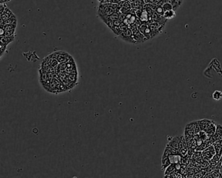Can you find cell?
Segmentation results:
<instances>
[{
	"instance_id": "cell-15",
	"label": "cell",
	"mask_w": 222,
	"mask_h": 178,
	"mask_svg": "<svg viewBox=\"0 0 222 178\" xmlns=\"http://www.w3.org/2000/svg\"><path fill=\"white\" fill-rule=\"evenodd\" d=\"M216 134L218 136L219 140H222V126L220 125H217Z\"/></svg>"
},
{
	"instance_id": "cell-10",
	"label": "cell",
	"mask_w": 222,
	"mask_h": 178,
	"mask_svg": "<svg viewBox=\"0 0 222 178\" xmlns=\"http://www.w3.org/2000/svg\"><path fill=\"white\" fill-rule=\"evenodd\" d=\"M175 171H177V170H176V168H175V165L174 164H170V165L169 166L167 167L166 170H165L164 175L166 176V175L171 174L173 173V172H175Z\"/></svg>"
},
{
	"instance_id": "cell-6",
	"label": "cell",
	"mask_w": 222,
	"mask_h": 178,
	"mask_svg": "<svg viewBox=\"0 0 222 178\" xmlns=\"http://www.w3.org/2000/svg\"><path fill=\"white\" fill-rule=\"evenodd\" d=\"M169 159L171 164H181V160H182V156L180 154L171 155L169 157Z\"/></svg>"
},
{
	"instance_id": "cell-20",
	"label": "cell",
	"mask_w": 222,
	"mask_h": 178,
	"mask_svg": "<svg viewBox=\"0 0 222 178\" xmlns=\"http://www.w3.org/2000/svg\"><path fill=\"white\" fill-rule=\"evenodd\" d=\"M7 7L5 3H1V8H0V14H2L4 11H5V9Z\"/></svg>"
},
{
	"instance_id": "cell-21",
	"label": "cell",
	"mask_w": 222,
	"mask_h": 178,
	"mask_svg": "<svg viewBox=\"0 0 222 178\" xmlns=\"http://www.w3.org/2000/svg\"><path fill=\"white\" fill-rule=\"evenodd\" d=\"M217 163H218V162H217V161H216V160H214L213 159H211L210 161L209 162V163H210V165L211 166H212V167L216 166L217 165Z\"/></svg>"
},
{
	"instance_id": "cell-24",
	"label": "cell",
	"mask_w": 222,
	"mask_h": 178,
	"mask_svg": "<svg viewBox=\"0 0 222 178\" xmlns=\"http://www.w3.org/2000/svg\"><path fill=\"white\" fill-rule=\"evenodd\" d=\"M58 57H62V56L61 55H59V56H58ZM63 57H65V56H63V59H58V61H60V62H64L65 61V59L64 58H63Z\"/></svg>"
},
{
	"instance_id": "cell-9",
	"label": "cell",
	"mask_w": 222,
	"mask_h": 178,
	"mask_svg": "<svg viewBox=\"0 0 222 178\" xmlns=\"http://www.w3.org/2000/svg\"><path fill=\"white\" fill-rule=\"evenodd\" d=\"M14 38H15V36H13V37H1V42L8 45L10 43L14 41Z\"/></svg>"
},
{
	"instance_id": "cell-2",
	"label": "cell",
	"mask_w": 222,
	"mask_h": 178,
	"mask_svg": "<svg viewBox=\"0 0 222 178\" xmlns=\"http://www.w3.org/2000/svg\"><path fill=\"white\" fill-rule=\"evenodd\" d=\"M169 142L167 144V146L171 147V148H174V149H179V144H180V140H181V137H173V138H171L168 139Z\"/></svg>"
},
{
	"instance_id": "cell-17",
	"label": "cell",
	"mask_w": 222,
	"mask_h": 178,
	"mask_svg": "<svg viewBox=\"0 0 222 178\" xmlns=\"http://www.w3.org/2000/svg\"><path fill=\"white\" fill-rule=\"evenodd\" d=\"M172 153L170 151V149H169V148L167 146H166V149H165L164 152H163V154L162 155V158H166V157H169L170 155H171Z\"/></svg>"
},
{
	"instance_id": "cell-3",
	"label": "cell",
	"mask_w": 222,
	"mask_h": 178,
	"mask_svg": "<svg viewBox=\"0 0 222 178\" xmlns=\"http://www.w3.org/2000/svg\"><path fill=\"white\" fill-rule=\"evenodd\" d=\"M211 123H212L211 120L206 119L197 121V123H198L199 126L201 130H203V131L205 132L207 130V129H208V127H209V125H210Z\"/></svg>"
},
{
	"instance_id": "cell-4",
	"label": "cell",
	"mask_w": 222,
	"mask_h": 178,
	"mask_svg": "<svg viewBox=\"0 0 222 178\" xmlns=\"http://www.w3.org/2000/svg\"><path fill=\"white\" fill-rule=\"evenodd\" d=\"M216 128H217V125H216V123L214 121H212V123H211L210 125H209V127H208V129H207V130H206L205 132L210 137H211L216 134Z\"/></svg>"
},
{
	"instance_id": "cell-16",
	"label": "cell",
	"mask_w": 222,
	"mask_h": 178,
	"mask_svg": "<svg viewBox=\"0 0 222 178\" xmlns=\"http://www.w3.org/2000/svg\"><path fill=\"white\" fill-rule=\"evenodd\" d=\"M162 8H163V11H170V10H173V7H172V5L170 3L167 2L166 3L163 4V5H162Z\"/></svg>"
},
{
	"instance_id": "cell-27",
	"label": "cell",
	"mask_w": 222,
	"mask_h": 178,
	"mask_svg": "<svg viewBox=\"0 0 222 178\" xmlns=\"http://www.w3.org/2000/svg\"><path fill=\"white\" fill-rule=\"evenodd\" d=\"M201 178H204V177H201Z\"/></svg>"
},
{
	"instance_id": "cell-19",
	"label": "cell",
	"mask_w": 222,
	"mask_h": 178,
	"mask_svg": "<svg viewBox=\"0 0 222 178\" xmlns=\"http://www.w3.org/2000/svg\"><path fill=\"white\" fill-rule=\"evenodd\" d=\"M155 12L156 13H158V14L162 16H163V14H164V11H163L162 6H157L156 9L155 10Z\"/></svg>"
},
{
	"instance_id": "cell-26",
	"label": "cell",
	"mask_w": 222,
	"mask_h": 178,
	"mask_svg": "<svg viewBox=\"0 0 222 178\" xmlns=\"http://www.w3.org/2000/svg\"><path fill=\"white\" fill-rule=\"evenodd\" d=\"M108 1H109V3H113V0H107Z\"/></svg>"
},
{
	"instance_id": "cell-11",
	"label": "cell",
	"mask_w": 222,
	"mask_h": 178,
	"mask_svg": "<svg viewBox=\"0 0 222 178\" xmlns=\"http://www.w3.org/2000/svg\"><path fill=\"white\" fill-rule=\"evenodd\" d=\"M212 98L216 101H220L222 99V92L219 90H216L212 93Z\"/></svg>"
},
{
	"instance_id": "cell-25",
	"label": "cell",
	"mask_w": 222,
	"mask_h": 178,
	"mask_svg": "<svg viewBox=\"0 0 222 178\" xmlns=\"http://www.w3.org/2000/svg\"><path fill=\"white\" fill-rule=\"evenodd\" d=\"M10 0H1V3H5L6 2H8Z\"/></svg>"
},
{
	"instance_id": "cell-22",
	"label": "cell",
	"mask_w": 222,
	"mask_h": 178,
	"mask_svg": "<svg viewBox=\"0 0 222 178\" xmlns=\"http://www.w3.org/2000/svg\"><path fill=\"white\" fill-rule=\"evenodd\" d=\"M122 23V22H120L119 20H115V21H113V25H114V26H117V27H119L120 25V24H121Z\"/></svg>"
},
{
	"instance_id": "cell-13",
	"label": "cell",
	"mask_w": 222,
	"mask_h": 178,
	"mask_svg": "<svg viewBox=\"0 0 222 178\" xmlns=\"http://www.w3.org/2000/svg\"><path fill=\"white\" fill-rule=\"evenodd\" d=\"M1 27H3L5 31H13L15 30L17 25H16V24H5V25H3Z\"/></svg>"
},
{
	"instance_id": "cell-5",
	"label": "cell",
	"mask_w": 222,
	"mask_h": 178,
	"mask_svg": "<svg viewBox=\"0 0 222 178\" xmlns=\"http://www.w3.org/2000/svg\"><path fill=\"white\" fill-rule=\"evenodd\" d=\"M13 15H14V13L11 11L10 9H9V8L7 7L6 9H5V11L1 14V20H3V21L5 22L8 19H9V18L13 17Z\"/></svg>"
},
{
	"instance_id": "cell-14",
	"label": "cell",
	"mask_w": 222,
	"mask_h": 178,
	"mask_svg": "<svg viewBox=\"0 0 222 178\" xmlns=\"http://www.w3.org/2000/svg\"><path fill=\"white\" fill-rule=\"evenodd\" d=\"M167 2L170 3L172 5V7H173V9L175 11L177 10L178 7H179L180 5H181V4H180L177 1V0H167Z\"/></svg>"
},
{
	"instance_id": "cell-18",
	"label": "cell",
	"mask_w": 222,
	"mask_h": 178,
	"mask_svg": "<svg viewBox=\"0 0 222 178\" xmlns=\"http://www.w3.org/2000/svg\"><path fill=\"white\" fill-rule=\"evenodd\" d=\"M7 45L6 44H4L3 43H1V44H0V51H1V57H2L3 55V54L5 53V50H6V49H7Z\"/></svg>"
},
{
	"instance_id": "cell-8",
	"label": "cell",
	"mask_w": 222,
	"mask_h": 178,
	"mask_svg": "<svg viewBox=\"0 0 222 178\" xmlns=\"http://www.w3.org/2000/svg\"><path fill=\"white\" fill-rule=\"evenodd\" d=\"M171 164V162H170L169 157H166V158H162V170H166L169 166Z\"/></svg>"
},
{
	"instance_id": "cell-12",
	"label": "cell",
	"mask_w": 222,
	"mask_h": 178,
	"mask_svg": "<svg viewBox=\"0 0 222 178\" xmlns=\"http://www.w3.org/2000/svg\"><path fill=\"white\" fill-rule=\"evenodd\" d=\"M17 22L18 20L17 17H16V15L14 14L13 17H10L9 19L4 22V25H5V24H16V25H17Z\"/></svg>"
},
{
	"instance_id": "cell-1",
	"label": "cell",
	"mask_w": 222,
	"mask_h": 178,
	"mask_svg": "<svg viewBox=\"0 0 222 178\" xmlns=\"http://www.w3.org/2000/svg\"><path fill=\"white\" fill-rule=\"evenodd\" d=\"M216 149L214 145H210L203 152V155L204 159H207V160L212 159L214 156L216 155Z\"/></svg>"
},
{
	"instance_id": "cell-23",
	"label": "cell",
	"mask_w": 222,
	"mask_h": 178,
	"mask_svg": "<svg viewBox=\"0 0 222 178\" xmlns=\"http://www.w3.org/2000/svg\"><path fill=\"white\" fill-rule=\"evenodd\" d=\"M145 4H149V3H154V0H144Z\"/></svg>"
},
{
	"instance_id": "cell-7",
	"label": "cell",
	"mask_w": 222,
	"mask_h": 178,
	"mask_svg": "<svg viewBox=\"0 0 222 178\" xmlns=\"http://www.w3.org/2000/svg\"><path fill=\"white\" fill-rule=\"evenodd\" d=\"M175 11L174 10H170L167 11H165L164 14H163V17L167 20L172 19V18H173L174 17H175Z\"/></svg>"
},
{
	"instance_id": "cell-28",
	"label": "cell",
	"mask_w": 222,
	"mask_h": 178,
	"mask_svg": "<svg viewBox=\"0 0 222 178\" xmlns=\"http://www.w3.org/2000/svg\"><path fill=\"white\" fill-rule=\"evenodd\" d=\"M221 176H222V174H221Z\"/></svg>"
}]
</instances>
